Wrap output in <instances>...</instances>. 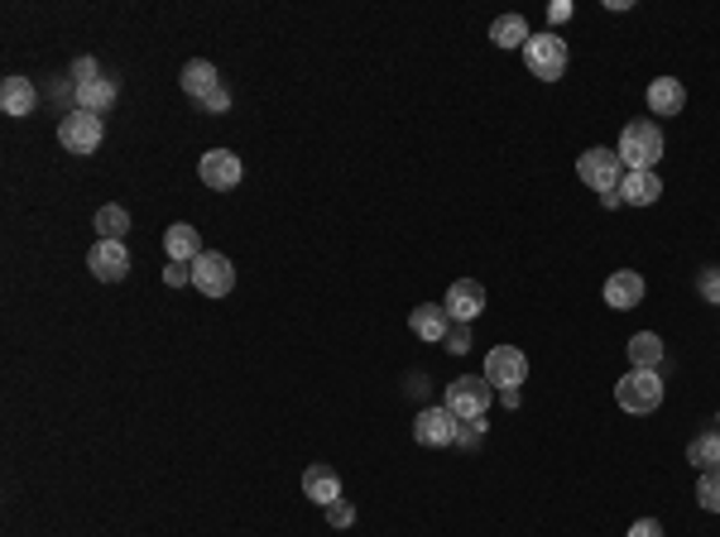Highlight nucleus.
<instances>
[{
    "label": "nucleus",
    "instance_id": "nucleus-1",
    "mask_svg": "<svg viewBox=\"0 0 720 537\" xmlns=\"http://www.w3.org/2000/svg\"><path fill=\"white\" fill-rule=\"evenodd\" d=\"M620 164L624 174H653V164L663 158V130L653 126V120H629V126L620 130Z\"/></svg>",
    "mask_w": 720,
    "mask_h": 537
},
{
    "label": "nucleus",
    "instance_id": "nucleus-2",
    "mask_svg": "<svg viewBox=\"0 0 720 537\" xmlns=\"http://www.w3.org/2000/svg\"><path fill=\"white\" fill-rule=\"evenodd\" d=\"M615 403L624 413H634V418L658 413V403H663V374H658V370H629L615 384Z\"/></svg>",
    "mask_w": 720,
    "mask_h": 537
},
{
    "label": "nucleus",
    "instance_id": "nucleus-3",
    "mask_svg": "<svg viewBox=\"0 0 720 537\" xmlns=\"http://www.w3.org/2000/svg\"><path fill=\"white\" fill-rule=\"evenodd\" d=\"M524 63H528V77L538 82H557L567 77V39H557V34H533V39L524 44Z\"/></svg>",
    "mask_w": 720,
    "mask_h": 537
},
{
    "label": "nucleus",
    "instance_id": "nucleus-4",
    "mask_svg": "<svg viewBox=\"0 0 720 537\" xmlns=\"http://www.w3.org/2000/svg\"><path fill=\"white\" fill-rule=\"evenodd\" d=\"M490 380L485 374H461V380H452L447 384V408H452V418H461V422H480L490 413Z\"/></svg>",
    "mask_w": 720,
    "mask_h": 537
},
{
    "label": "nucleus",
    "instance_id": "nucleus-5",
    "mask_svg": "<svg viewBox=\"0 0 720 537\" xmlns=\"http://www.w3.org/2000/svg\"><path fill=\"white\" fill-rule=\"evenodd\" d=\"M576 178H581L591 192H615L620 178H624V164H620L615 150L596 144V150H586L581 158H576Z\"/></svg>",
    "mask_w": 720,
    "mask_h": 537
},
{
    "label": "nucleus",
    "instance_id": "nucleus-6",
    "mask_svg": "<svg viewBox=\"0 0 720 537\" xmlns=\"http://www.w3.org/2000/svg\"><path fill=\"white\" fill-rule=\"evenodd\" d=\"M188 268H192V288L207 293V298H226V293L236 288V264L226 260L221 250H207L197 264H188Z\"/></svg>",
    "mask_w": 720,
    "mask_h": 537
},
{
    "label": "nucleus",
    "instance_id": "nucleus-7",
    "mask_svg": "<svg viewBox=\"0 0 720 537\" xmlns=\"http://www.w3.org/2000/svg\"><path fill=\"white\" fill-rule=\"evenodd\" d=\"M101 116H92V111H72L58 120V144H63L68 154H96V144H101Z\"/></svg>",
    "mask_w": 720,
    "mask_h": 537
},
{
    "label": "nucleus",
    "instance_id": "nucleus-8",
    "mask_svg": "<svg viewBox=\"0 0 720 537\" xmlns=\"http://www.w3.org/2000/svg\"><path fill=\"white\" fill-rule=\"evenodd\" d=\"M485 380L490 389H519L528 380V356L519 346H490V356H485Z\"/></svg>",
    "mask_w": 720,
    "mask_h": 537
},
{
    "label": "nucleus",
    "instance_id": "nucleus-9",
    "mask_svg": "<svg viewBox=\"0 0 720 537\" xmlns=\"http://www.w3.org/2000/svg\"><path fill=\"white\" fill-rule=\"evenodd\" d=\"M456 427H461V418H452L447 403L442 408H423L413 418V442L418 446H456Z\"/></svg>",
    "mask_w": 720,
    "mask_h": 537
},
{
    "label": "nucleus",
    "instance_id": "nucleus-10",
    "mask_svg": "<svg viewBox=\"0 0 720 537\" xmlns=\"http://www.w3.org/2000/svg\"><path fill=\"white\" fill-rule=\"evenodd\" d=\"M87 268H92V278H101V284H120V278L130 274L125 240H96L87 250Z\"/></svg>",
    "mask_w": 720,
    "mask_h": 537
},
{
    "label": "nucleus",
    "instance_id": "nucleus-11",
    "mask_svg": "<svg viewBox=\"0 0 720 537\" xmlns=\"http://www.w3.org/2000/svg\"><path fill=\"white\" fill-rule=\"evenodd\" d=\"M644 274L639 268H615V274L605 278V288H600V298H605V308H615V312H634L644 302Z\"/></svg>",
    "mask_w": 720,
    "mask_h": 537
},
{
    "label": "nucleus",
    "instance_id": "nucleus-12",
    "mask_svg": "<svg viewBox=\"0 0 720 537\" xmlns=\"http://www.w3.org/2000/svg\"><path fill=\"white\" fill-rule=\"evenodd\" d=\"M197 174L212 192H231L236 182L245 178V168H240V154H231V150H207L202 154V164H197Z\"/></svg>",
    "mask_w": 720,
    "mask_h": 537
},
{
    "label": "nucleus",
    "instance_id": "nucleus-13",
    "mask_svg": "<svg viewBox=\"0 0 720 537\" xmlns=\"http://www.w3.org/2000/svg\"><path fill=\"white\" fill-rule=\"evenodd\" d=\"M442 308H447L452 322H466L471 326L480 312H485V288L476 284V278H456V284L447 288V298H442Z\"/></svg>",
    "mask_w": 720,
    "mask_h": 537
},
{
    "label": "nucleus",
    "instance_id": "nucleus-14",
    "mask_svg": "<svg viewBox=\"0 0 720 537\" xmlns=\"http://www.w3.org/2000/svg\"><path fill=\"white\" fill-rule=\"evenodd\" d=\"M34 106H39V87H34L29 77H20V72H10V77L0 82V111L5 116H34Z\"/></svg>",
    "mask_w": 720,
    "mask_h": 537
},
{
    "label": "nucleus",
    "instance_id": "nucleus-15",
    "mask_svg": "<svg viewBox=\"0 0 720 537\" xmlns=\"http://www.w3.org/2000/svg\"><path fill=\"white\" fill-rule=\"evenodd\" d=\"M164 250H168V260H173V264H197L202 254H207V250H202V236L188 222H173L164 230Z\"/></svg>",
    "mask_w": 720,
    "mask_h": 537
},
{
    "label": "nucleus",
    "instance_id": "nucleus-16",
    "mask_svg": "<svg viewBox=\"0 0 720 537\" xmlns=\"http://www.w3.org/2000/svg\"><path fill=\"white\" fill-rule=\"evenodd\" d=\"M687 106V87L677 77H653L648 82V111L653 116H682Z\"/></svg>",
    "mask_w": 720,
    "mask_h": 537
},
{
    "label": "nucleus",
    "instance_id": "nucleus-17",
    "mask_svg": "<svg viewBox=\"0 0 720 537\" xmlns=\"http://www.w3.org/2000/svg\"><path fill=\"white\" fill-rule=\"evenodd\" d=\"M447 308L442 302H418L413 312H408V326H413L418 341H447Z\"/></svg>",
    "mask_w": 720,
    "mask_h": 537
},
{
    "label": "nucleus",
    "instance_id": "nucleus-18",
    "mask_svg": "<svg viewBox=\"0 0 720 537\" xmlns=\"http://www.w3.org/2000/svg\"><path fill=\"white\" fill-rule=\"evenodd\" d=\"M303 494L312 499V504L332 509L336 499H341V475H336L332 466H308L303 470Z\"/></svg>",
    "mask_w": 720,
    "mask_h": 537
},
{
    "label": "nucleus",
    "instance_id": "nucleus-19",
    "mask_svg": "<svg viewBox=\"0 0 720 537\" xmlns=\"http://www.w3.org/2000/svg\"><path fill=\"white\" fill-rule=\"evenodd\" d=\"M178 82H183V92L192 96V102H207V96L221 87V72H216L207 58H192V63H183V77Z\"/></svg>",
    "mask_w": 720,
    "mask_h": 537
},
{
    "label": "nucleus",
    "instance_id": "nucleus-20",
    "mask_svg": "<svg viewBox=\"0 0 720 537\" xmlns=\"http://www.w3.org/2000/svg\"><path fill=\"white\" fill-rule=\"evenodd\" d=\"M620 198L629 206H653L658 198H663V182H658V174H624L620 178Z\"/></svg>",
    "mask_w": 720,
    "mask_h": 537
},
{
    "label": "nucleus",
    "instance_id": "nucleus-21",
    "mask_svg": "<svg viewBox=\"0 0 720 537\" xmlns=\"http://www.w3.org/2000/svg\"><path fill=\"white\" fill-rule=\"evenodd\" d=\"M116 96H120V87H116L111 77H96V82H87V87H77V111L106 116L116 106Z\"/></svg>",
    "mask_w": 720,
    "mask_h": 537
},
{
    "label": "nucleus",
    "instance_id": "nucleus-22",
    "mask_svg": "<svg viewBox=\"0 0 720 537\" xmlns=\"http://www.w3.org/2000/svg\"><path fill=\"white\" fill-rule=\"evenodd\" d=\"M687 461H692L696 470H716L720 466V427L692 437V442H687Z\"/></svg>",
    "mask_w": 720,
    "mask_h": 537
},
{
    "label": "nucleus",
    "instance_id": "nucleus-23",
    "mask_svg": "<svg viewBox=\"0 0 720 537\" xmlns=\"http://www.w3.org/2000/svg\"><path fill=\"white\" fill-rule=\"evenodd\" d=\"M533 34H528V20L524 15H500L495 24H490V44L495 48H524Z\"/></svg>",
    "mask_w": 720,
    "mask_h": 537
},
{
    "label": "nucleus",
    "instance_id": "nucleus-24",
    "mask_svg": "<svg viewBox=\"0 0 720 537\" xmlns=\"http://www.w3.org/2000/svg\"><path fill=\"white\" fill-rule=\"evenodd\" d=\"M629 365L634 370H658V365H663V341H658L653 332L629 336Z\"/></svg>",
    "mask_w": 720,
    "mask_h": 537
},
{
    "label": "nucleus",
    "instance_id": "nucleus-25",
    "mask_svg": "<svg viewBox=\"0 0 720 537\" xmlns=\"http://www.w3.org/2000/svg\"><path fill=\"white\" fill-rule=\"evenodd\" d=\"M96 230H101V240H125L130 212H125V206H116V202H106L101 212H96Z\"/></svg>",
    "mask_w": 720,
    "mask_h": 537
},
{
    "label": "nucleus",
    "instance_id": "nucleus-26",
    "mask_svg": "<svg viewBox=\"0 0 720 537\" xmlns=\"http://www.w3.org/2000/svg\"><path fill=\"white\" fill-rule=\"evenodd\" d=\"M696 504H701L706 514H720V466L701 470V480H696Z\"/></svg>",
    "mask_w": 720,
    "mask_h": 537
},
{
    "label": "nucleus",
    "instance_id": "nucleus-27",
    "mask_svg": "<svg viewBox=\"0 0 720 537\" xmlns=\"http://www.w3.org/2000/svg\"><path fill=\"white\" fill-rule=\"evenodd\" d=\"M696 293H701L706 302H720V264H711V268H701V274H696Z\"/></svg>",
    "mask_w": 720,
    "mask_h": 537
},
{
    "label": "nucleus",
    "instance_id": "nucleus-28",
    "mask_svg": "<svg viewBox=\"0 0 720 537\" xmlns=\"http://www.w3.org/2000/svg\"><path fill=\"white\" fill-rule=\"evenodd\" d=\"M447 350H452V356H466V350H471V326H466V322H452V326H447Z\"/></svg>",
    "mask_w": 720,
    "mask_h": 537
},
{
    "label": "nucleus",
    "instance_id": "nucleus-29",
    "mask_svg": "<svg viewBox=\"0 0 720 537\" xmlns=\"http://www.w3.org/2000/svg\"><path fill=\"white\" fill-rule=\"evenodd\" d=\"M101 77V68H96V58H77L72 63V87H87V82Z\"/></svg>",
    "mask_w": 720,
    "mask_h": 537
},
{
    "label": "nucleus",
    "instance_id": "nucleus-30",
    "mask_svg": "<svg viewBox=\"0 0 720 537\" xmlns=\"http://www.w3.org/2000/svg\"><path fill=\"white\" fill-rule=\"evenodd\" d=\"M327 523H332V528H351V523H356V509L346 504V499H336V504L327 509Z\"/></svg>",
    "mask_w": 720,
    "mask_h": 537
},
{
    "label": "nucleus",
    "instance_id": "nucleus-31",
    "mask_svg": "<svg viewBox=\"0 0 720 537\" xmlns=\"http://www.w3.org/2000/svg\"><path fill=\"white\" fill-rule=\"evenodd\" d=\"M226 106H231V92H226V87H216V92L207 96V102H202V111H207V116H221Z\"/></svg>",
    "mask_w": 720,
    "mask_h": 537
},
{
    "label": "nucleus",
    "instance_id": "nucleus-32",
    "mask_svg": "<svg viewBox=\"0 0 720 537\" xmlns=\"http://www.w3.org/2000/svg\"><path fill=\"white\" fill-rule=\"evenodd\" d=\"M629 537H663V523H658V518H639V523H629Z\"/></svg>",
    "mask_w": 720,
    "mask_h": 537
},
{
    "label": "nucleus",
    "instance_id": "nucleus-33",
    "mask_svg": "<svg viewBox=\"0 0 720 537\" xmlns=\"http://www.w3.org/2000/svg\"><path fill=\"white\" fill-rule=\"evenodd\" d=\"M164 284H168V288H178V284H192V268H188V264H168Z\"/></svg>",
    "mask_w": 720,
    "mask_h": 537
},
{
    "label": "nucleus",
    "instance_id": "nucleus-34",
    "mask_svg": "<svg viewBox=\"0 0 720 537\" xmlns=\"http://www.w3.org/2000/svg\"><path fill=\"white\" fill-rule=\"evenodd\" d=\"M572 15H576L572 0H552V5H548V20H552V24H562V20H572Z\"/></svg>",
    "mask_w": 720,
    "mask_h": 537
},
{
    "label": "nucleus",
    "instance_id": "nucleus-35",
    "mask_svg": "<svg viewBox=\"0 0 720 537\" xmlns=\"http://www.w3.org/2000/svg\"><path fill=\"white\" fill-rule=\"evenodd\" d=\"M480 442V422H461L456 427V446H476Z\"/></svg>",
    "mask_w": 720,
    "mask_h": 537
},
{
    "label": "nucleus",
    "instance_id": "nucleus-36",
    "mask_svg": "<svg viewBox=\"0 0 720 537\" xmlns=\"http://www.w3.org/2000/svg\"><path fill=\"white\" fill-rule=\"evenodd\" d=\"M600 202H605V212H615V206H620L624 198H620V188H615V192H600Z\"/></svg>",
    "mask_w": 720,
    "mask_h": 537
}]
</instances>
